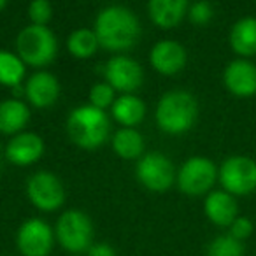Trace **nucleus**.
I'll return each mask as SVG.
<instances>
[{
    "label": "nucleus",
    "instance_id": "obj_29",
    "mask_svg": "<svg viewBox=\"0 0 256 256\" xmlns=\"http://www.w3.org/2000/svg\"><path fill=\"white\" fill-rule=\"evenodd\" d=\"M88 256H118L112 246H109L107 242H98V244H92V248L88 249Z\"/></svg>",
    "mask_w": 256,
    "mask_h": 256
},
{
    "label": "nucleus",
    "instance_id": "obj_24",
    "mask_svg": "<svg viewBox=\"0 0 256 256\" xmlns=\"http://www.w3.org/2000/svg\"><path fill=\"white\" fill-rule=\"evenodd\" d=\"M244 254H246L244 242L232 237L230 234H223L210 240V244L207 246L206 256H244Z\"/></svg>",
    "mask_w": 256,
    "mask_h": 256
},
{
    "label": "nucleus",
    "instance_id": "obj_5",
    "mask_svg": "<svg viewBox=\"0 0 256 256\" xmlns=\"http://www.w3.org/2000/svg\"><path fill=\"white\" fill-rule=\"evenodd\" d=\"M221 188L234 196H248L256 192V160L244 154L228 156L218 168Z\"/></svg>",
    "mask_w": 256,
    "mask_h": 256
},
{
    "label": "nucleus",
    "instance_id": "obj_28",
    "mask_svg": "<svg viewBox=\"0 0 256 256\" xmlns=\"http://www.w3.org/2000/svg\"><path fill=\"white\" fill-rule=\"evenodd\" d=\"M252 232H254V224H252V221L248 216H237L234 220V223L228 226V234L242 242L248 240L252 235Z\"/></svg>",
    "mask_w": 256,
    "mask_h": 256
},
{
    "label": "nucleus",
    "instance_id": "obj_7",
    "mask_svg": "<svg viewBox=\"0 0 256 256\" xmlns=\"http://www.w3.org/2000/svg\"><path fill=\"white\" fill-rule=\"evenodd\" d=\"M178 186L188 196H202L212 192L218 181V167L206 156H192L181 165L176 176Z\"/></svg>",
    "mask_w": 256,
    "mask_h": 256
},
{
    "label": "nucleus",
    "instance_id": "obj_26",
    "mask_svg": "<svg viewBox=\"0 0 256 256\" xmlns=\"http://www.w3.org/2000/svg\"><path fill=\"white\" fill-rule=\"evenodd\" d=\"M214 18V8L207 0H196L190 6L188 9V20L196 26H206L212 22Z\"/></svg>",
    "mask_w": 256,
    "mask_h": 256
},
{
    "label": "nucleus",
    "instance_id": "obj_12",
    "mask_svg": "<svg viewBox=\"0 0 256 256\" xmlns=\"http://www.w3.org/2000/svg\"><path fill=\"white\" fill-rule=\"evenodd\" d=\"M223 84L230 95L237 98H251L256 95V65L248 58H235L224 67Z\"/></svg>",
    "mask_w": 256,
    "mask_h": 256
},
{
    "label": "nucleus",
    "instance_id": "obj_25",
    "mask_svg": "<svg viewBox=\"0 0 256 256\" xmlns=\"http://www.w3.org/2000/svg\"><path fill=\"white\" fill-rule=\"evenodd\" d=\"M90 104L95 107H98V109L102 110H107L112 107L114 100H116V92H114V88L110 84H107V82H96V84L92 86V90H90Z\"/></svg>",
    "mask_w": 256,
    "mask_h": 256
},
{
    "label": "nucleus",
    "instance_id": "obj_4",
    "mask_svg": "<svg viewBox=\"0 0 256 256\" xmlns=\"http://www.w3.org/2000/svg\"><path fill=\"white\" fill-rule=\"evenodd\" d=\"M16 53L30 67H46L56 58L58 40L48 26L28 25L16 37Z\"/></svg>",
    "mask_w": 256,
    "mask_h": 256
},
{
    "label": "nucleus",
    "instance_id": "obj_30",
    "mask_svg": "<svg viewBox=\"0 0 256 256\" xmlns=\"http://www.w3.org/2000/svg\"><path fill=\"white\" fill-rule=\"evenodd\" d=\"M6 6H8V0H0V12L4 11Z\"/></svg>",
    "mask_w": 256,
    "mask_h": 256
},
{
    "label": "nucleus",
    "instance_id": "obj_14",
    "mask_svg": "<svg viewBox=\"0 0 256 256\" xmlns=\"http://www.w3.org/2000/svg\"><path fill=\"white\" fill-rule=\"evenodd\" d=\"M44 154V140L34 132L12 136L6 146V158L16 167H28L39 162Z\"/></svg>",
    "mask_w": 256,
    "mask_h": 256
},
{
    "label": "nucleus",
    "instance_id": "obj_9",
    "mask_svg": "<svg viewBox=\"0 0 256 256\" xmlns=\"http://www.w3.org/2000/svg\"><path fill=\"white\" fill-rule=\"evenodd\" d=\"M26 196L34 207L42 212H51L64 206L65 188L54 174L40 170L26 181Z\"/></svg>",
    "mask_w": 256,
    "mask_h": 256
},
{
    "label": "nucleus",
    "instance_id": "obj_23",
    "mask_svg": "<svg viewBox=\"0 0 256 256\" xmlns=\"http://www.w3.org/2000/svg\"><path fill=\"white\" fill-rule=\"evenodd\" d=\"M68 53L78 60H88L96 53L100 48L98 39H96L95 30L90 28H78L68 36L67 39Z\"/></svg>",
    "mask_w": 256,
    "mask_h": 256
},
{
    "label": "nucleus",
    "instance_id": "obj_21",
    "mask_svg": "<svg viewBox=\"0 0 256 256\" xmlns=\"http://www.w3.org/2000/svg\"><path fill=\"white\" fill-rule=\"evenodd\" d=\"M110 142L114 153L123 160H139L144 154V137L136 128H120Z\"/></svg>",
    "mask_w": 256,
    "mask_h": 256
},
{
    "label": "nucleus",
    "instance_id": "obj_19",
    "mask_svg": "<svg viewBox=\"0 0 256 256\" xmlns=\"http://www.w3.org/2000/svg\"><path fill=\"white\" fill-rule=\"evenodd\" d=\"M110 114L116 123L126 128H136L146 116V104L136 96L134 93H124L121 96H116Z\"/></svg>",
    "mask_w": 256,
    "mask_h": 256
},
{
    "label": "nucleus",
    "instance_id": "obj_18",
    "mask_svg": "<svg viewBox=\"0 0 256 256\" xmlns=\"http://www.w3.org/2000/svg\"><path fill=\"white\" fill-rule=\"evenodd\" d=\"M230 48L238 58L256 56V18L244 16L232 25L228 34Z\"/></svg>",
    "mask_w": 256,
    "mask_h": 256
},
{
    "label": "nucleus",
    "instance_id": "obj_17",
    "mask_svg": "<svg viewBox=\"0 0 256 256\" xmlns=\"http://www.w3.org/2000/svg\"><path fill=\"white\" fill-rule=\"evenodd\" d=\"M188 0H150L148 12L151 22L164 30L176 28L188 16Z\"/></svg>",
    "mask_w": 256,
    "mask_h": 256
},
{
    "label": "nucleus",
    "instance_id": "obj_16",
    "mask_svg": "<svg viewBox=\"0 0 256 256\" xmlns=\"http://www.w3.org/2000/svg\"><path fill=\"white\" fill-rule=\"evenodd\" d=\"M204 212L212 224L221 228H228L238 216L237 198L224 190H212L204 200Z\"/></svg>",
    "mask_w": 256,
    "mask_h": 256
},
{
    "label": "nucleus",
    "instance_id": "obj_27",
    "mask_svg": "<svg viewBox=\"0 0 256 256\" xmlns=\"http://www.w3.org/2000/svg\"><path fill=\"white\" fill-rule=\"evenodd\" d=\"M28 18L32 25L46 26L53 18V6L50 0H32L28 4Z\"/></svg>",
    "mask_w": 256,
    "mask_h": 256
},
{
    "label": "nucleus",
    "instance_id": "obj_3",
    "mask_svg": "<svg viewBox=\"0 0 256 256\" xmlns=\"http://www.w3.org/2000/svg\"><path fill=\"white\" fill-rule=\"evenodd\" d=\"M154 118L162 132L168 136H182L195 126L198 102L186 90H172L160 98Z\"/></svg>",
    "mask_w": 256,
    "mask_h": 256
},
{
    "label": "nucleus",
    "instance_id": "obj_13",
    "mask_svg": "<svg viewBox=\"0 0 256 256\" xmlns=\"http://www.w3.org/2000/svg\"><path fill=\"white\" fill-rule=\"evenodd\" d=\"M188 53L181 42L172 39L158 40L150 53V64L158 74L176 76L186 67Z\"/></svg>",
    "mask_w": 256,
    "mask_h": 256
},
{
    "label": "nucleus",
    "instance_id": "obj_22",
    "mask_svg": "<svg viewBox=\"0 0 256 256\" xmlns=\"http://www.w3.org/2000/svg\"><path fill=\"white\" fill-rule=\"evenodd\" d=\"M25 62L8 50H0V84L8 88L22 86L25 79Z\"/></svg>",
    "mask_w": 256,
    "mask_h": 256
},
{
    "label": "nucleus",
    "instance_id": "obj_11",
    "mask_svg": "<svg viewBox=\"0 0 256 256\" xmlns=\"http://www.w3.org/2000/svg\"><path fill=\"white\" fill-rule=\"evenodd\" d=\"M53 228L40 218H30L20 226L16 244L23 256H48L53 249Z\"/></svg>",
    "mask_w": 256,
    "mask_h": 256
},
{
    "label": "nucleus",
    "instance_id": "obj_8",
    "mask_svg": "<svg viewBox=\"0 0 256 256\" xmlns=\"http://www.w3.org/2000/svg\"><path fill=\"white\" fill-rule=\"evenodd\" d=\"M176 168L170 158H167L160 151L144 153L137 160L136 178L146 190L154 193H164L174 184Z\"/></svg>",
    "mask_w": 256,
    "mask_h": 256
},
{
    "label": "nucleus",
    "instance_id": "obj_2",
    "mask_svg": "<svg viewBox=\"0 0 256 256\" xmlns=\"http://www.w3.org/2000/svg\"><path fill=\"white\" fill-rule=\"evenodd\" d=\"M67 134L81 150H96L104 146L110 134V120L106 110L86 104L70 110L67 118Z\"/></svg>",
    "mask_w": 256,
    "mask_h": 256
},
{
    "label": "nucleus",
    "instance_id": "obj_20",
    "mask_svg": "<svg viewBox=\"0 0 256 256\" xmlns=\"http://www.w3.org/2000/svg\"><path fill=\"white\" fill-rule=\"evenodd\" d=\"M30 120V109L23 100L8 98L0 102V134L16 136L22 134Z\"/></svg>",
    "mask_w": 256,
    "mask_h": 256
},
{
    "label": "nucleus",
    "instance_id": "obj_10",
    "mask_svg": "<svg viewBox=\"0 0 256 256\" xmlns=\"http://www.w3.org/2000/svg\"><path fill=\"white\" fill-rule=\"evenodd\" d=\"M104 78L107 84L112 86L114 92L124 95V93H134L142 86L144 70L139 62H136L134 58L126 54H116L107 60L104 67Z\"/></svg>",
    "mask_w": 256,
    "mask_h": 256
},
{
    "label": "nucleus",
    "instance_id": "obj_15",
    "mask_svg": "<svg viewBox=\"0 0 256 256\" xmlns=\"http://www.w3.org/2000/svg\"><path fill=\"white\" fill-rule=\"evenodd\" d=\"M25 96L30 106L37 109H48L54 106L60 96V82L51 72L39 70L25 82Z\"/></svg>",
    "mask_w": 256,
    "mask_h": 256
},
{
    "label": "nucleus",
    "instance_id": "obj_6",
    "mask_svg": "<svg viewBox=\"0 0 256 256\" xmlns=\"http://www.w3.org/2000/svg\"><path fill=\"white\" fill-rule=\"evenodd\" d=\"M56 238L68 252L88 251L93 244V223L82 210L68 209L58 218Z\"/></svg>",
    "mask_w": 256,
    "mask_h": 256
},
{
    "label": "nucleus",
    "instance_id": "obj_1",
    "mask_svg": "<svg viewBox=\"0 0 256 256\" xmlns=\"http://www.w3.org/2000/svg\"><path fill=\"white\" fill-rule=\"evenodd\" d=\"M93 30L100 46L114 53L132 50L140 37L139 20L134 11L123 6L104 8L96 14Z\"/></svg>",
    "mask_w": 256,
    "mask_h": 256
}]
</instances>
